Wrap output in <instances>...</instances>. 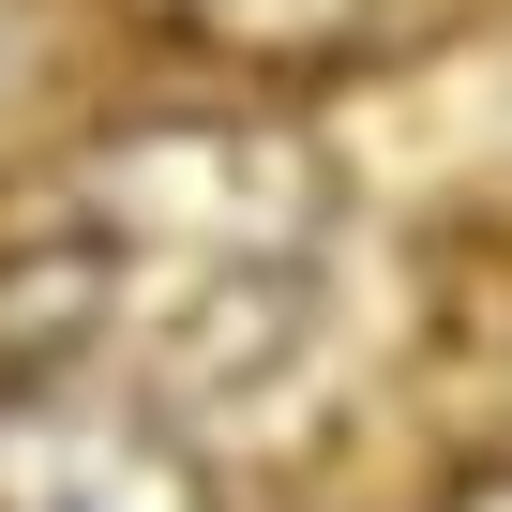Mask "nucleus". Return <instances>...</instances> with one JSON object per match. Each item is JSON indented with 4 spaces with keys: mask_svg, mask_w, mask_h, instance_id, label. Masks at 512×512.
Listing matches in <instances>:
<instances>
[{
    "mask_svg": "<svg viewBox=\"0 0 512 512\" xmlns=\"http://www.w3.org/2000/svg\"><path fill=\"white\" fill-rule=\"evenodd\" d=\"M0 512H166V437L106 392H0Z\"/></svg>",
    "mask_w": 512,
    "mask_h": 512,
    "instance_id": "obj_1",
    "label": "nucleus"
},
{
    "mask_svg": "<svg viewBox=\"0 0 512 512\" xmlns=\"http://www.w3.org/2000/svg\"><path fill=\"white\" fill-rule=\"evenodd\" d=\"M166 16H196L226 61H362L377 31L422 16V0H166Z\"/></svg>",
    "mask_w": 512,
    "mask_h": 512,
    "instance_id": "obj_2",
    "label": "nucleus"
}]
</instances>
